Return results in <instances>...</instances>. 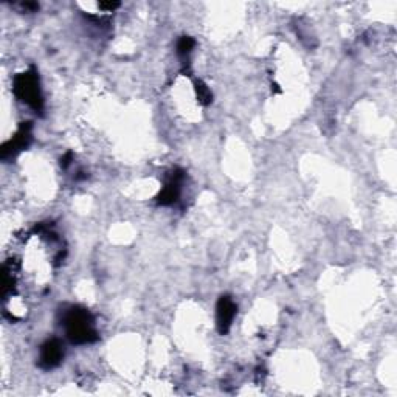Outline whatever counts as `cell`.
Listing matches in <instances>:
<instances>
[{"instance_id":"obj_1","label":"cell","mask_w":397,"mask_h":397,"mask_svg":"<svg viewBox=\"0 0 397 397\" xmlns=\"http://www.w3.org/2000/svg\"><path fill=\"white\" fill-rule=\"evenodd\" d=\"M64 328L67 339L73 345H88L98 340V333L93 328L92 313L82 307H70L64 313Z\"/></svg>"},{"instance_id":"obj_2","label":"cell","mask_w":397,"mask_h":397,"mask_svg":"<svg viewBox=\"0 0 397 397\" xmlns=\"http://www.w3.org/2000/svg\"><path fill=\"white\" fill-rule=\"evenodd\" d=\"M13 92L22 103L28 104L34 112H43L44 98L40 92L39 75L34 69H29L28 72H23L14 76Z\"/></svg>"},{"instance_id":"obj_3","label":"cell","mask_w":397,"mask_h":397,"mask_svg":"<svg viewBox=\"0 0 397 397\" xmlns=\"http://www.w3.org/2000/svg\"><path fill=\"white\" fill-rule=\"evenodd\" d=\"M32 123H22L21 128L17 129L16 135L11 140H8L7 143L2 146V151H0V157L2 160H8L16 157L21 151L25 149L32 141Z\"/></svg>"},{"instance_id":"obj_4","label":"cell","mask_w":397,"mask_h":397,"mask_svg":"<svg viewBox=\"0 0 397 397\" xmlns=\"http://www.w3.org/2000/svg\"><path fill=\"white\" fill-rule=\"evenodd\" d=\"M236 313H238V306L230 296H221L216 306V324L219 334H227L231 324L234 322Z\"/></svg>"},{"instance_id":"obj_5","label":"cell","mask_w":397,"mask_h":397,"mask_svg":"<svg viewBox=\"0 0 397 397\" xmlns=\"http://www.w3.org/2000/svg\"><path fill=\"white\" fill-rule=\"evenodd\" d=\"M64 359V345L58 339L47 340L40 348L39 366L43 370H51L61 363Z\"/></svg>"},{"instance_id":"obj_6","label":"cell","mask_w":397,"mask_h":397,"mask_svg":"<svg viewBox=\"0 0 397 397\" xmlns=\"http://www.w3.org/2000/svg\"><path fill=\"white\" fill-rule=\"evenodd\" d=\"M185 177V173L182 169H174L173 174H171L169 180L167 182V185L163 187L162 191L157 195V204L162 206H168L177 202L180 195V183Z\"/></svg>"},{"instance_id":"obj_7","label":"cell","mask_w":397,"mask_h":397,"mask_svg":"<svg viewBox=\"0 0 397 397\" xmlns=\"http://www.w3.org/2000/svg\"><path fill=\"white\" fill-rule=\"evenodd\" d=\"M194 91H195V97H197V101L204 106H208L213 101V93L208 88V86L205 84L204 81L195 80L194 81Z\"/></svg>"},{"instance_id":"obj_8","label":"cell","mask_w":397,"mask_h":397,"mask_svg":"<svg viewBox=\"0 0 397 397\" xmlns=\"http://www.w3.org/2000/svg\"><path fill=\"white\" fill-rule=\"evenodd\" d=\"M194 39L189 38V36H183L179 39V43H177V53H179L180 56H188L189 53L193 51L194 49Z\"/></svg>"},{"instance_id":"obj_9","label":"cell","mask_w":397,"mask_h":397,"mask_svg":"<svg viewBox=\"0 0 397 397\" xmlns=\"http://www.w3.org/2000/svg\"><path fill=\"white\" fill-rule=\"evenodd\" d=\"M118 7H120V2H99L98 3V8L99 10H104V11H114L117 10Z\"/></svg>"},{"instance_id":"obj_10","label":"cell","mask_w":397,"mask_h":397,"mask_svg":"<svg viewBox=\"0 0 397 397\" xmlns=\"http://www.w3.org/2000/svg\"><path fill=\"white\" fill-rule=\"evenodd\" d=\"M21 8L23 11H27V13H34V11L39 10V5L34 2H25V3H21Z\"/></svg>"},{"instance_id":"obj_11","label":"cell","mask_w":397,"mask_h":397,"mask_svg":"<svg viewBox=\"0 0 397 397\" xmlns=\"http://www.w3.org/2000/svg\"><path fill=\"white\" fill-rule=\"evenodd\" d=\"M72 158H73V154L72 152H67L65 156L61 158V167L65 169V168H69V165L72 163Z\"/></svg>"}]
</instances>
